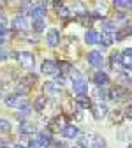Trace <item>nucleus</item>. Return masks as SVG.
<instances>
[{
  "mask_svg": "<svg viewBox=\"0 0 132 148\" xmlns=\"http://www.w3.org/2000/svg\"><path fill=\"white\" fill-rule=\"evenodd\" d=\"M18 58H20V64L25 67V69H32L34 67V55L30 51H21L20 55H18Z\"/></svg>",
  "mask_w": 132,
  "mask_h": 148,
  "instance_id": "1",
  "label": "nucleus"
},
{
  "mask_svg": "<svg viewBox=\"0 0 132 148\" xmlns=\"http://www.w3.org/2000/svg\"><path fill=\"white\" fill-rule=\"evenodd\" d=\"M46 41H48V46H51V48L58 46V42H60V32L56 30V28H51L48 32V35H46Z\"/></svg>",
  "mask_w": 132,
  "mask_h": 148,
  "instance_id": "2",
  "label": "nucleus"
},
{
  "mask_svg": "<svg viewBox=\"0 0 132 148\" xmlns=\"http://www.w3.org/2000/svg\"><path fill=\"white\" fill-rule=\"evenodd\" d=\"M102 62H104V58H102V53H101V51H90V53H88V64H90V65L101 67Z\"/></svg>",
  "mask_w": 132,
  "mask_h": 148,
  "instance_id": "3",
  "label": "nucleus"
},
{
  "mask_svg": "<svg viewBox=\"0 0 132 148\" xmlns=\"http://www.w3.org/2000/svg\"><path fill=\"white\" fill-rule=\"evenodd\" d=\"M62 136L64 138H69V139H74V138H78L79 136V131H78V127H74V125H64L62 127Z\"/></svg>",
  "mask_w": 132,
  "mask_h": 148,
  "instance_id": "4",
  "label": "nucleus"
},
{
  "mask_svg": "<svg viewBox=\"0 0 132 148\" xmlns=\"http://www.w3.org/2000/svg\"><path fill=\"white\" fill-rule=\"evenodd\" d=\"M41 69H42V74H51V76H56V71H58V65H56L53 60H44Z\"/></svg>",
  "mask_w": 132,
  "mask_h": 148,
  "instance_id": "5",
  "label": "nucleus"
},
{
  "mask_svg": "<svg viewBox=\"0 0 132 148\" xmlns=\"http://www.w3.org/2000/svg\"><path fill=\"white\" fill-rule=\"evenodd\" d=\"M92 113H93V116L95 118H104L106 116V113H107V109H106V106L102 104V102H97V104H92Z\"/></svg>",
  "mask_w": 132,
  "mask_h": 148,
  "instance_id": "6",
  "label": "nucleus"
},
{
  "mask_svg": "<svg viewBox=\"0 0 132 148\" xmlns=\"http://www.w3.org/2000/svg\"><path fill=\"white\" fill-rule=\"evenodd\" d=\"M113 41H115V35H113V32H109V30H102V34L99 35V42H101L102 46H111Z\"/></svg>",
  "mask_w": 132,
  "mask_h": 148,
  "instance_id": "7",
  "label": "nucleus"
},
{
  "mask_svg": "<svg viewBox=\"0 0 132 148\" xmlns=\"http://www.w3.org/2000/svg\"><path fill=\"white\" fill-rule=\"evenodd\" d=\"M30 16H32V18H35V20H42V18L46 16V7H44L42 4L32 7V9H30Z\"/></svg>",
  "mask_w": 132,
  "mask_h": 148,
  "instance_id": "8",
  "label": "nucleus"
},
{
  "mask_svg": "<svg viewBox=\"0 0 132 148\" xmlns=\"http://www.w3.org/2000/svg\"><path fill=\"white\" fill-rule=\"evenodd\" d=\"M86 90H88V83L85 79L74 81V92H76L78 95H86Z\"/></svg>",
  "mask_w": 132,
  "mask_h": 148,
  "instance_id": "9",
  "label": "nucleus"
},
{
  "mask_svg": "<svg viewBox=\"0 0 132 148\" xmlns=\"http://www.w3.org/2000/svg\"><path fill=\"white\" fill-rule=\"evenodd\" d=\"M120 62H122L125 67L132 69V48H129V49H125V51L122 53V58H120Z\"/></svg>",
  "mask_w": 132,
  "mask_h": 148,
  "instance_id": "10",
  "label": "nucleus"
},
{
  "mask_svg": "<svg viewBox=\"0 0 132 148\" xmlns=\"http://www.w3.org/2000/svg\"><path fill=\"white\" fill-rule=\"evenodd\" d=\"M44 94H46V97H56V95H58L56 85H55V83H51V81L44 83Z\"/></svg>",
  "mask_w": 132,
  "mask_h": 148,
  "instance_id": "11",
  "label": "nucleus"
},
{
  "mask_svg": "<svg viewBox=\"0 0 132 148\" xmlns=\"http://www.w3.org/2000/svg\"><path fill=\"white\" fill-rule=\"evenodd\" d=\"M93 81L101 86V85H106V83L109 81V78H107V74H106L104 71H97L95 74H93Z\"/></svg>",
  "mask_w": 132,
  "mask_h": 148,
  "instance_id": "12",
  "label": "nucleus"
},
{
  "mask_svg": "<svg viewBox=\"0 0 132 148\" xmlns=\"http://www.w3.org/2000/svg\"><path fill=\"white\" fill-rule=\"evenodd\" d=\"M48 131H51V132H62L60 116H55L53 120H49V123H48Z\"/></svg>",
  "mask_w": 132,
  "mask_h": 148,
  "instance_id": "13",
  "label": "nucleus"
},
{
  "mask_svg": "<svg viewBox=\"0 0 132 148\" xmlns=\"http://www.w3.org/2000/svg\"><path fill=\"white\" fill-rule=\"evenodd\" d=\"M85 41L88 42V44H95V42H99V34L95 32V30H88L86 34H85Z\"/></svg>",
  "mask_w": 132,
  "mask_h": 148,
  "instance_id": "14",
  "label": "nucleus"
},
{
  "mask_svg": "<svg viewBox=\"0 0 132 148\" xmlns=\"http://www.w3.org/2000/svg\"><path fill=\"white\" fill-rule=\"evenodd\" d=\"M12 27H14V30H27V21H25V18H23V16H16L14 21H12Z\"/></svg>",
  "mask_w": 132,
  "mask_h": 148,
  "instance_id": "15",
  "label": "nucleus"
},
{
  "mask_svg": "<svg viewBox=\"0 0 132 148\" xmlns=\"http://www.w3.org/2000/svg\"><path fill=\"white\" fill-rule=\"evenodd\" d=\"M35 131V125L32 123V122H21L20 123V132L21 134H30V132H34Z\"/></svg>",
  "mask_w": 132,
  "mask_h": 148,
  "instance_id": "16",
  "label": "nucleus"
},
{
  "mask_svg": "<svg viewBox=\"0 0 132 148\" xmlns=\"http://www.w3.org/2000/svg\"><path fill=\"white\" fill-rule=\"evenodd\" d=\"M90 148H106V141L101 136H93L90 141Z\"/></svg>",
  "mask_w": 132,
  "mask_h": 148,
  "instance_id": "17",
  "label": "nucleus"
},
{
  "mask_svg": "<svg viewBox=\"0 0 132 148\" xmlns=\"http://www.w3.org/2000/svg\"><path fill=\"white\" fill-rule=\"evenodd\" d=\"M78 106L79 108H92V101L88 99V95H78Z\"/></svg>",
  "mask_w": 132,
  "mask_h": 148,
  "instance_id": "18",
  "label": "nucleus"
},
{
  "mask_svg": "<svg viewBox=\"0 0 132 148\" xmlns=\"http://www.w3.org/2000/svg\"><path fill=\"white\" fill-rule=\"evenodd\" d=\"M37 141L41 143V146H42V145H49V143H51V134H49V132H42V134L37 136Z\"/></svg>",
  "mask_w": 132,
  "mask_h": 148,
  "instance_id": "19",
  "label": "nucleus"
},
{
  "mask_svg": "<svg viewBox=\"0 0 132 148\" xmlns=\"http://www.w3.org/2000/svg\"><path fill=\"white\" fill-rule=\"evenodd\" d=\"M44 106H46V97H44V95H41V97H37V99H35L34 108H35L37 111H42V109H44Z\"/></svg>",
  "mask_w": 132,
  "mask_h": 148,
  "instance_id": "20",
  "label": "nucleus"
},
{
  "mask_svg": "<svg viewBox=\"0 0 132 148\" xmlns=\"http://www.w3.org/2000/svg\"><path fill=\"white\" fill-rule=\"evenodd\" d=\"M28 94V85L27 83H20L16 88V95H27Z\"/></svg>",
  "mask_w": 132,
  "mask_h": 148,
  "instance_id": "21",
  "label": "nucleus"
},
{
  "mask_svg": "<svg viewBox=\"0 0 132 148\" xmlns=\"http://www.w3.org/2000/svg\"><path fill=\"white\" fill-rule=\"evenodd\" d=\"M5 104H7L9 108H14V106H18V95H16V94H12V95H7V97H5Z\"/></svg>",
  "mask_w": 132,
  "mask_h": 148,
  "instance_id": "22",
  "label": "nucleus"
},
{
  "mask_svg": "<svg viewBox=\"0 0 132 148\" xmlns=\"http://www.w3.org/2000/svg\"><path fill=\"white\" fill-rule=\"evenodd\" d=\"M32 28H34L35 32H42V30H44V20H34Z\"/></svg>",
  "mask_w": 132,
  "mask_h": 148,
  "instance_id": "23",
  "label": "nucleus"
},
{
  "mask_svg": "<svg viewBox=\"0 0 132 148\" xmlns=\"http://www.w3.org/2000/svg\"><path fill=\"white\" fill-rule=\"evenodd\" d=\"M0 131L2 132H9L11 131V123L7 120H4V118H0Z\"/></svg>",
  "mask_w": 132,
  "mask_h": 148,
  "instance_id": "24",
  "label": "nucleus"
},
{
  "mask_svg": "<svg viewBox=\"0 0 132 148\" xmlns=\"http://www.w3.org/2000/svg\"><path fill=\"white\" fill-rule=\"evenodd\" d=\"M115 7H118V9L129 7V0H115Z\"/></svg>",
  "mask_w": 132,
  "mask_h": 148,
  "instance_id": "25",
  "label": "nucleus"
},
{
  "mask_svg": "<svg viewBox=\"0 0 132 148\" xmlns=\"http://www.w3.org/2000/svg\"><path fill=\"white\" fill-rule=\"evenodd\" d=\"M118 64H120V55L113 53V55H111V65H113V67H116Z\"/></svg>",
  "mask_w": 132,
  "mask_h": 148,
  "instance_id": "26",
  "label": "nucleus"
},
{
  "mask_svg": "<svg viewBox=\"0 0 132 148\" xmlns=\"http://www.w3.org/2000/svg\"><path fill=\"white\" fill-rule=\"evenodd\" d=\"M58 14H60L62 18H67V16H69V9L62 5V7H58Z\"/></svg>",
  "mask_w": 132,
  "mask_h": 148,
  "instance_id": "27",
  "label": "nucleus"
},
{
  "mask_svg": "<svg viewBox=\"0 0 132 148\" xmlns=\"http://www.w3.org/2000/svg\"><path fill=\"white\" fill-rule=\"evenodd\" d=\"M113 120H115V122H122V113H120V111H113Z\"/></svg>",
  "mask_w": 132,
  "mask_h": 148,
  "instance_id": "28",
  "label": "nucleus"
},
{
  "mask_svg": "<svg viewBox=\"0 0 132 148\" xmlns=\"http://www.w3.org/2000/svg\"><path fill=\"white\" fill-rule=\"evenodd\" d=\"M5 57H7V51L4 49V46H0V62L5 60Z\"/></svg>",
  "mask_w": 132,
  "mask_h": 148,
  "instance_id": "29",
  "label": "nucleus"
},
{
  "mask_svg": "<svg viewBox=\"0 0 132 148\" xmlns=\"http://www.w3.org/2000/svg\"><path fill=\"white\" fill-rule=\"evenodd\" d=\"M28 148H41V143L37 141V139H35V141H30V143H28Z\"/></svg>",
  "mask_w": 132,
  "mask_h": 148,
  "instance_id": "30",
  "label": "nucleus"
},
{
  "mask_svg": "<svg viewBox=\"0 0 132 148\" xmlns=\"http://www.w3.org/2000/svg\"><path fill=\"white\" fill-rule=\"evenodd\" d=\"M125 115H127V118H132V106L125 108Z\"/></svg>",
  "mask_w": 132,
  "mask_h": 148,
  "instance_id": "31",
  "label": "nucleus"
},
{
  "mask_svg": "<svg viewBox=\"0 0 132 148\" xmlns=\"http://www.w3.org/2000/svg\"><path fill=\"white\" fill-rule=\"evenodd\" d=\"M5 25H7V20L4 16H0V28H5Z\"/></svg>",
  "mask_w": 132,
  "mask_h": 148,
  "instance_id": "32",
  "label": "nucleus"
},
{
  "mask_svg": "<svg viewBox=\"0 0 132 148\" xmlns=\"http://www.w3.org/2000/svg\"><path fill=\"white\" fill-rule=\"evenodd\" d=\"M60 67H62V71H64V72H67V71H70V65H69L67 62H64V64H62Z\"/></svg>",
  "mask_w": 132,
  "mask_h": 148,
  "instance_id": "33",
  "label": "nucleus"
},
{
  "mask_svg": "<svg viewBox=\"0 0 132 148\" xmlns=\"http://www.w3.org/2000/svg\"><path fill=\"white\" fill-rule=\"evenodd\" d=\"M7 146V143H5V139H2V138H0V148H5Z\"/></svg>",
  "mask_w": 132,
  "mask_h": 148,
  "instance_id": "34",
  "label": "nucleus"
},
{
  "mask_svg": "<svg viewBox=\"0 0 132 148\" xmlns=\"http://www.w3.org/2000/svg\"><path fill=\"white\" fill-rule=\"evenodd\" d=\"M123 37H125V30H122V32L116 35V39H123Z\"/></svg>",
  "mask_w": 132,
  "mask_h": 148,
  "instance_id": "35",
  "label": "nucleus"
},
{
  "mask_svg": "<svg viewBox=\"0 0 132 148\" xmlns=\"http://www.w3.org/2000/svg\"><path fill=\"white\" fill-rule=\"evenodd\" d=\"M129 9H132V0H129Z\"/></svg>",
  "mask_w": 132,
  "mask_h": 148,
  "instance_id": "36",
  "label": "nucleus"
},
{
  "mask_svg": "<svg viewBox=\"0 0 132 148\" xmlns=\"http://www.w3.org/2000/svg\"><path fill=\"white\" fill-rule=\"evenodd\" d=\"M14 148H23V146H21V145H16V146H14Z\"/></svg>",
  "mask_w": 132,
  "mask_h": 148,
  "instance_id": "37",
  "label": "nucleus"
},
{
  "mask_svg": "<svg viewBox=\"0 0 132 148\" xmlns=\"http://www.w3.org/2000/svg\"><path fill=\"white\" fill-rule=\"evenodd\" d=\"M127 148H132V145H129V146H127Z\"/></svg>",
  "mask_w": 132,
  "mask_h": 148,
  "instance_id": "38",
  "label": "nucleus"
},
{
  "mask_svg": "<svg viewBox=\"0 0 132 148\" xmlns=\"http://www.w3.org/2000/svg\"><path fill=\"white\" fill-rule=\"evenodd\" d=\"M72 148H78V146H72Z\"/></svg>",
  "mask_w": 132,
  "mask_h": 148,
  "instance_id": "39",
  "label": "nucleus"
},
{
  "mask_svg": "<svg viewBox=\"0 0 132 148\" xmlns=\"http://www.w3.org/2000/svg\"><path fill=\"white\" fill-rule=\"evenodd\" d=\"M130 34H132V28H130Z\"/></svg>",
  "mask_w": 132,
  "mask_h": 148,
  "instance_id": "40",
  "label": "nucleus"
},
{
  "mask_svg": "<svg viewBox=\"0 0 132 148\" xmlns=\"http://www.w3.org/2000/svg\"><path fill=\"white\" fill-rule=\"evenodd\" d=\"M0 97H2V94H0Z\"/></svg>",
  "mask_w": 132,
  "mask_h": 148,
  "instance_id": "41",
  "label": "nucleus"
}]
</instances>
